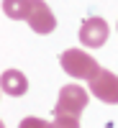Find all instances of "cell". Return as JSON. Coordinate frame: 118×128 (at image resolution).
<instances>
[{
	"label": "cell",
	"instance_id": "1",
	"mask_svg": "<svg viewBox=\"0 0 118 128\" xmlns=\"http://www.w3.org/2000/svg\"><path fill=\"white\" fill-rule=\"evenodd\" d=\"M62 62V69L69 74V77L74 80H95L100 74V67H98V62H95L87 51H80V49H67L64 54L59 56Z\"/></svg>",
	"mask_w": 118,
	"mask_h": 128
},
{
	"label": "cell",
	"instance_id": "2",
	"mask_svg": "<svg viewBox=\"0 0 118 128\" xmlns=\"http://www.w3.org/2000/svg\"><path fill=\"white\" fill-rule=\"evenodd\" d=\"M90 90L80 87V84H64L59 90V100H57V115H69V118H80V113L87 108V95Z\"/></svg>",
	"mask_w": 118,
	"mask_h": 128
},
{
	"label": "cell",
	"instance_id": "3",
	"mask_svg": "<svg viewBox=\"0 0 118 128\" xmlns=\"http://www.w3.org/2000/svg\"><path fill=\"white\" fill-rule=\"evenodd\" d=\"M80 41H82V46H87V49H100L105 41H108V23H105L100 16L85 18L82 26H80Z\"/></svg>",
	"mask_w": 118,
	"mask_h": 128
},
{
	"label": "cell",
	"instance_id": "4",
	"mask_svg": "<svg viewBox=\"0 0 118 128\" xmlns=\"http://www.w3.org/2000/svg\"><path fill=\"white\" fill-rule=\"evenodd\" d=\"M90 92L108 105H118V74H113L108 69H100L98 77L90 80Z\"/></svg>",
	"mask_w": 118,
	"mask_h": 128
},
{
	"label": "cell",
	"instance_id": "5",
	"mask_svg": "<svg viewBox=\"0 0 118 128\" xmlns=\"http://www.w3.org/2000/svg\"><path fill=\"white\" fill-rule=\"evenodd\" d=\"M28 26L36 34H51L57 28V18H54V13L49 10V5L44 0H34V10L28 16Z\"/></svg>",
	"mask_w": 118,
	"mask_h": 128
},
{
	"label": "cell",
	"instance_id": "6",
	"mask_svg": "<svg viewBox=\"0 0 118 128\" xmlns=\"http://www.w3.org/2000/svg\"><path fill=\"white\" fill-rule=\"evenodd\" d=\"M0 82H3V92L10 95V98H21V95H26V90H28V80L23 77V72H18V69H5Z\"/></svg>",
	"mask_w": 118,
	"mask_h": 128
},
{
	"label": "cell",
	"instance_id": "7",
	"mask_svg": "<svg viewBox=\"0 0 118 128\" xmlns=\"http://www.w3.org/2000/svg\"><path fill=\"white\" fill-rule=\"evenodd\" d=\"M3 10L13 20H28L34 10V0H3Z\"/></svg>",
	"mask_w": 118,
	"mask_h": 128
},
{
	"label": "cell",
	"instance_id": "8",
	"mask_svg": "<svg viewBox=\"0 0 118 128\" xmlns=\"http://www.w3.org/2000/svg\"><path fill=\"white\" fill-rule=\"evenodd\" d=\"M49 128H80V120L77 118H69V115H57Z\"/></svg>",
	"mask_w": 118,
	"mask_h": 128
},
{
	"label": "cell",
	"instance_id": "9",
	"mask_svg": "<svg viewBox=\"0 0 118 128\" xmlns=\"http://www.w3.org/2000/svg\"><path fill=\"white\" fill-rule=\"evenodd\" d=\"M51 123L49 120H44V118H34V115H28V118H23L21 120V126L18 128H49Z\"/></svg>",
	"mask_w": 118,
	"mask_h": 128
}]
</instances>
